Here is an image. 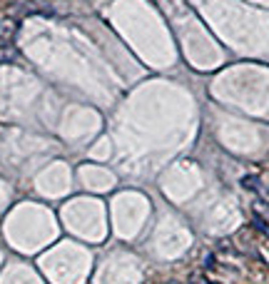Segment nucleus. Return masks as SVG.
Returning <instances> with one entry per match:
<instances>
[{
	"instance_id": "f257e3e1",
	"label": "nucleus",
	"mask_w": 269,
	"mask_h": 284,
	"mask_svg": "<svg viewBox=\"0 0 269 284\" xmlns=\"http://www.w3.org/2000/svg\"><path fill=\"white\" fill-rule=\"evenodd\" d=\"M18 20H3L0 23V40L3 43H10L13 38H15V33H18Z\"/></svg>"
},
{
	"instance_id": "f03ea898",
	"label": "nucleus",
	"mask_w": 269,
	"mask_h": 284,
	"mask_svg": "<svg viewBox=\"0 0 269 284\" xmlns=\"http://www.w3.org/2000/svg\"><path fill=\"white\" fill-rule=\"evenodd\" d=\"M254 227L259 229V232H264V234H269V227H267V222L259 217V214H254Z\"/></svg>"
},
{
	"instance_id": "7ed1b4c3",
	"label": "nucleus",
	"mask_w": 269,
	"mask_h": 284,
	"mask_svg": "<svg viewBox=\"0 0 269 284\" xmlns=\"http://www.w3.org/2000/svg\"><path fill=\"white\" fill-rule=\"evenodd\" d=\"M242 185H244L247 190H257V177H244Z\"/></svg>"
},
{
	"instance_id": "20e7f679",
	"label": "nucleus",
	"mask_w": 269,
	"mask_h": 284,
	"mask_svg": "<svg viewBox=\"0 0 269 284\" xmlns=\"http://www.w3.org/2000/svg\"><path fill=\"white\" fill-rule=\"evenodd\" d=\"M192 284H207V279H197V282H192Z\"/></svg>"
}]
</instances>
